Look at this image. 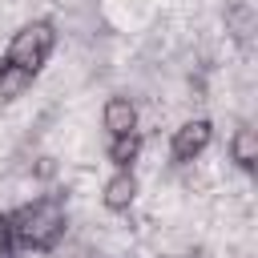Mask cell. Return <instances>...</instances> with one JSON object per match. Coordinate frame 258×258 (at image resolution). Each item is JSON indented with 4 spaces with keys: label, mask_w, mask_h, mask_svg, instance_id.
<instances>
[{
    "label": "cell",
    "mask_w": 258,
    "mask_h": 258,
    "mask_svg": "<svg viewBox=\"0 0 258 258\" xmlns=\"http://www.w3.org/2000/svg\"><path fill=\"white\" fill-rule=\"evenodd\" d=\"M137 125H141V113H137V101H133V97H121V93H113V97L101 105V129H105L109 137L137 133Z\"/></svg>",
    "instance_id": "5"
},
{
    "label": "cell",
    "mask_w": 258,
    "mask_h": 258,
    "mask_svg": "<svg viewBox=\"0 0 258 258\" xmlns=\"http://www.w3.org/2000/svg\"><path fill=\"white\" fill-rule=\"evenodd\" d=\"M214 141V121L210 117H185L169 133V161L173 165H194Z\"/></svg>",
    "instance_id": "3"
},
{
    "label": "cell",
    "mask_w": 258,
    "mask_h": 258,
    "mask_svg": "<svg viewBox=\"0 0 258 258\" xmlns=\"http://www.w3.org/2000/svg\"><path fill=\"white\" fill-rule=\"evenodd\" d=\"M56 173V157H36V165H32V177H40V181H48Z\"/></svg>",
    "instance_id": "11"
},
{
    "label": "cell",
    "mask_w": 258,
    "mask_h": 258,
    "mask_svg": "<svg viewBox=\"0 0 258 258\" xmlns=\"http://www.w3.org/2000/svg\"><path fill=\"white\" fill-rule=\"evenodd\" d=\"M77 258H101V254H93V250H85V254H77Z\"/></svg>",
    "instance_id": "12"
},
{
    "label": "cell",
    "mask_w": 258,
    "mask_h": 258,
    "mask_svg": "<svg viewBox=\"0 0 258 258\" xmlns=\"http://www.w3.org/2000/svg\"><path fill=\"white\" fill-rule=\"evenodd\" d=\"M12 246L24 254H52L69 234V206L60 194H40L8 214Z\"/></svg>",
    "instance_id": "1"
},
{
    "label": "cell",
    "mask_w": 258,
    "mask_h": 258,
    "mask_svg": "<svg viewBox=\"0 0 258 258\" xmlns=\"http://www.w3.org/2000/svg\"><path fill=\"white\" fill-rule=\"evenodd\" d=\"M0 258H16V246H12V230H8V214L0 210Z\"/></svg>",
    "instance_id": "10"
},
{
    "label": "cell",
    "mask_w": 258,
    "mask_h": 258,
    "mask_svg": "<svg viewBox=\"0 0 258 258\" xmlns=\"http://www.w3.org/2000/svg\"><path fill=\"white\" fill-rule=\"evenodd\" d=\"M32 73L28 69H20V64H12V60H0V101H16V97H24L28 89H32Z\"/></svg>",
    "instance_id": "9"
},
{
    "label": "cell",
    "mask_w": 258,
    "mask_h": 258,
    "mask_svg": "<svg viewBox=\"0 0 258 258\" xmlns=\"http://www.w3.org/2000/svg\"><path fill=\"white\" fill-rule=\"evenodd\" d=\"M52 48H56V24H52V20H24V24L8 36L4 60L20 64V69H28V73L36 77V73L48 64Z\"/></svg>",
    "instance_id": "2"
},
{
    "label": "cell",
    "mask_w": 258,
    "mask_h": 258,
    "mask_svg": "<svg viewBox=\"0 0 258 258\" xmlns=\"http://www.w3.org/2000/svg\"><path fill=\"white\" fill-rule=\"evenodd\" d=\"M141 149H145V137H141V129H137V133L109 137L105 157H109V165H113V169H133V165L141 161Z\"/></svg>",
    "instance_id": "8"
},
{
    "label": "cell",
    "mask_w": 258,
    "mask_h": 258,
    "mask_svg": "<svg viewBox=\"0 0 258 258\" xmlns=\"http://www.w3.org/2000/svg\"><path fill=\"white\" fill-rule=\"evenodd\" d=\"M137 194H141V181L133 169H113L101 185V206L109 214H129L137 206Z\"/></svg>",
    "instance_id": "4"
},
{
    "label": "cell",
    "mask_w": 258,
    "mask_h": 258,
    "mask_svg": "<svg viewBox=\"0 0 258 258\" xmlns=\"http://www.w3.org/2000/svg\"><path fill=\"white\" fill-rule=\"evenodd\" d=\"M226 153H230V161H234L242 173H254V169H258V129L242 121V125L230 133Z\"/></svg>",
    "instance_id": "7"
},
{
    "label": "cell",
    "mask_w": 258,
    "mask_h": 258,
    "mask_svg": "<svg viewBox=\"0 0 258 258\" xmlns=\"http://www.w3.org/2000/svg\"><path fill=\"white\" fill-rule=\"evenodd\" d=\"M222 24H226V36H230L234 44L250 48V40H254V32H258V12H254L250 0H230L226 12H222Z\"/></svg>",
    "instance_id": "6"
}]
</instances>
